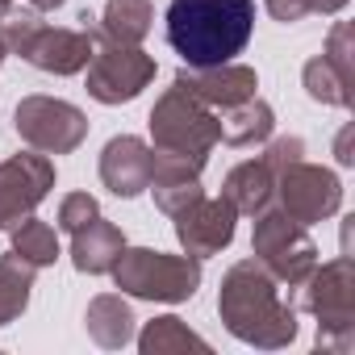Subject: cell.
Returning <instances> with one entry per match:
<instances>
[{"label":"cell","instance_id":"1f68e13d","mask_svg":"<svg viewBox=\"0 0 355 355\" xmlns=\"http://www.w3.org/2000/svg\"><path fill=\"white\" fill-rule=\"evenodd\" d=\"M30 9H38V13H55V9H63L67 0H26Z\"/></svg>","mask_w":355,"mask_h":355},{"label":"cell","instance_id":"484cf974","mask_svg":"<svg viewBox=\"0 0 355 355\" xmlns=\"http://www.w3.org/2000/svg\"><path fill=\"white\" fill-rule=\"evenodd\" d=\"M92 218H101V205H96L92 193H67V197L59 201V230L76 234V230L88 226Z\"/></svg>","mask_w":355,"mask_h":355},{"label":"cell","instance_id":"f1b7e54d","mask_svg":"<svg viewBox=\"0 0 355 355\" xmlns=\"http://www.w3.org/2000/svg\"><path fill=\"white\" fill-rule=\"evenodd\" d=\"M263 9H268L276 21L293 26V21H301V17H309V0H263Z\"/></svg>","mask_w":355,"mask_h":355},{"label":"cell","instance_id":"ba28073f","mask_svg":"<svg viewBox=\"0 0 355 355\" xmlns=\"http://www.w3.org/2000/svg\"><path fill=\"white\" fill-rule=\"evenodd\" d=\"M276 205L301 222V226H313V222H330L338 209H343V180L330 171V167H318V163H288L280 175H276Z\"/></svg>","mask_w":355,"mask_h":355},{"label":"cell","instance_id":"4316f807","mask_svg":"<svg viewBox=\"0 0 355 355\" xmlns=\"http://www.w3.org/2000/svg\"><path fill=\"white\" fill-rule=\"evenodd\" d=\"M313 347L326 355H351L355 351V322H318Z\"/></svg>","mask_w":355,"mask_h":355},{"label":"cell","instance_id":"4dcf8cb0","mask_svg":"<svg viewBox=\"0 0 355 355\" xmlns=\"http://www.w3.org/2000/svg\"><path fill=\"white\" fill-rule=\"evenodd\" d=\"M338 163H343V167H351V163H355V155H351V130H343V134H338Z\"/></svg>","mask_w":355,"mask_h":355},{"label":"cell","instance_id":"ffe728a7","mask_svg":"<svg viewBox=\"0 0 355 355\" xmlns=\"http://www.w3.org/2000/svg\"><path fill=\"white\" fill-rule=\"evenodd\" d=\"M138 351L142 355H175V351H209V338H201L184 318L163 313L150 318L138 334Z\"/></svg>","mask_w":355,"mask_h":355},{"label":"cell","instance_id":"8fae6325","mask_svg":"<svg viewBox=\"0 0 355 355\" xmlns=\"http://www.w3.org/2000/svg\"><path fill=\"white\" fill-rule=\"evenodd\" d=\"M80 30H67V26H42L38 38L30 42V51L21 55L30 67L46 71V76H80L96 51V13H80L76 17Z\"/></svg>","mask_w":355,"mask_h":355},{"label":"cell","instance_id":"6da1fadb","mask_svg":"<svg viewBox=\"0 0 355 355\" xmlns=\"http://www.w3.org/2000/svg\"><path fill=\"white\" fill-rule=\"evenodd\" d=\"M218 318L222 326L259 351H280L297 338V309L293 301L280 297V284L255 263V259H239L218 288Z\"/></svg>","mask_w":355,"mask_h":355},{"label":"cell","instance_id":"8992f818","mask_svg":"<svg viewBox=\"0 0 355 355\" xmlns=\"http://www.w3.org/2000/svg\"><path fill=\"white\" fill-rule=\"evenodd\" d=\"M13 130L30 150L42 155H71L88 138V117L71 101L59 96H21L13 113Z\"/></svg>","mask_w":355,"mask_h":355},{"label":"cell","instance_id":"5b68a950","mask_svg":"<svg viewBox=\"0 0 355 355\" xmlns=\"http://www.w3.org/2000/svg\"><path fill=\"white\" fill-rule=\"evenodd\" d=\"M251 259L276 280V284H301L313 263H318V247L305 234L301 222H293L280 205H268L263 214H255V230H251Z\"/></svg>","mask_w":355,"mask_h":355},{"label":"cell","instance_id":"f546056e","mask_svg":"<svg viewBox=\"0 0 355 355\" xmlns=\"http://www.w3.org/2000/svg\"><path fill=\"white\" fill-rule=\"evenodd\" d=\"M347 9V0H309V13H326V17H334V13H343Z\"/></svg>","mask_w":355,"mask_h":355},{"label":"cell","instance_id":"d6a6232c","mask_svg":"<svg viewBox=\"0 0 355 355\" xmlns=\"http://www.w3.org/2000/svg\"><path fill=\"white\" fill-rule=\"evenodd\" d=\"M9 5H17V0H0V13H5V9H9Z\"/></svg>","mask_w":355,"mask_h":355},{"label":"cell","instance_id":"30bf717a","mask_svg":"<svg viewBox=\"0 0 355 355\" xmlns=\"http://www.w3.org/2000/svg\"><path fill=\"white\" fill-rule=\"evenodd\" d=\"M293 309L313 313L318 322H355V263L338 255L330 263H313V272L293 284Z\"/></svg>","mask_w":355,"mask_h":355},{"label":"cell","instance_id":"7402d4cb","mask_svg":"<svg viewBox=\"0 0 355 355\" xmlns=\"http://www.w3.org/2000/svg\"><path fill=\"white\" fill-rule=\"evenodd\" d=\"M9 234H13V247L9 251H17L26 263H34L38 272L42 268H51L63 251H59V234H55V226H46L42 218H21L17 226H9Z\"/></svg>","mask_w":355,"mask_h":355},{"label":"cell","instance_id":"9c48e42d","mask_svg":"<svg viewBox=\"0 0 355 355\" xmlns=\"http://www.w3.org/2000/svg\"><path fill=\"white\" fill-rule=\"evenodd\" d=\"M55 189V163L42 150H21L0 163V230L30 218Z\"/></svg>","mask_w":355,"mask_h":355},{"label":"cell","instance_id":"e0dca14e","mask_svg":"<svg viewBox=\"0 0 355 355\" xmlns=\"http://www.w3.org/2000/svg\"><path fill=\"white\" fill-rule=\"evenodd\" d=\"M134 309L125 301V293H101L88 301V313H84V330L96 347L105 351H121L134 343Z\"/></svg>","mask_w":355,"mask_h":355},{"label":"cell","instance_id":"ac0fdd59","mask_svg":"<svg viewBox=\"0 0 355 355\" xmlns=\"http://www.w3.org/2000/svg\"><path fill=\"white\" fill-rule=\"evenodd\" d=\"M272 130H276V113L259 92L218 113V142L226 146H259L272 138Z\"/></svg>","mask_w":355,"mask_h":355},{"label":"cell","instance_id":"7c38bea8","mask_svg":"<svg viewBox=\"0 0 355 355\" xmlns=\"http://www.w3.org/2000/svg\"><path fill=\"white\" fill-rule=\"evenodd\" d=\"M171 222H175V239H180L184 255L209 259V255H218V251H226L234 243L239 209L226 197H201L189 209H180Z\"/></svg>","mask_w":355,"mask_h":355},{"label":"cell","instance_id":"836d02e7","mask_svg":"<svg viewBox=\"0 0 355 355\" xmlns=\"http://www.w3.org/2000/svg\"><path fill=\"white\" fill-rule=\"evenodd\" d=\"M5 55H9V51H5V42H0V63H5Z\"/></svg>","mask_w":355,"mask_h":355},{"label":"cell","instance_id":"4fadbf2b","mask_svg":"<svg viewBox=\"0 0 355 355\" xmlns=\"http://www.w3.org/2000/svg\"><path fill=\"white\" fill-rule=\"evenodd\" d=\"M171 84H180L189 96H197L214 113H222V109H230V105H239V101H247V96L259 92L255 67H247L239 59L218 63V67H180Z\"/></svg>","mask_w":355,"mask_h":355},{"label":"cell","instance_id":"83f0119b","mask_svg":"<svg viewBox=\"0 0 355 355\" xmlns=\"http://www.w3.org/2000/svg\"><path fill=\"white\" fill-rule=\"evenodd\" d=\"M276 175L288 167V163H297V159H305V142L297 138V134H284V138H268L263 142V155H259Z\"/></svg>","mask_w":355,"mask_h":355},{"label":"cell","instance_id":"52a82bcc","mask_svg":"<svg viewBox=\"0 0 355 355\" xmlns=\"http://www.w3.org/2000/svg\"><path fill=\"white\" fill-rule=\"evenodd\" d=\"M84 76H88V96L96 105H125V101L142 96V88L155 80V55H146L142 46L105 42L96 34V51H92Z\"/></svg>","mask_w":355,"mask_h":355},{"label":"cell","instance_id":"603a6c76","mask_svg":"<svg viewBox=\"0 0 355 355\" xmlns=\"http://www.w3.org/2000/svg\"><path fill=\"white\" fill-rule=\"evenodd\" d=\"M301 84H305L309 101L330 105V109H351V84L326 63V55H313V59L301 67Z\"/></svg>","mask_w":355,"mask_h":355},{"label":"cell","instance_id":"3957f363","mask_svg":"<svg viewBox=\"0 0 355 355\" xmlns=\"http://www.w3.org/2000/svg\"><path fill=\"white\" fill-rule=\"evenodd\" d=\"M150 155L180 159L205 171L214 146H218V113L205 109L197 96H189L180 84H171L155 109H150Z\"/></svg>","mask_w":355,"mask_h":355},{"label":"cell","instance_id":"44dd1931","mask_svg":"<svg viewBox=\"0 0 355 355\" xmlns=\"http://www.w3.org/2000/svg\"><path fill=\"white\" fill-rule=\"evenodd\" d=\"M34 280H38V268L26 263L17 251L0 255V326H9V322H17L26 313Z\"/></svg>","mask_w":355,"mask_h":355},{"label":"cell","instance_id":"d6986e66","mask_svg":"<svg viewBox=\"0 0 355 355\" xmlns=\"http://www.w3.org/2000/svg\"><path fill=\"white\" fill-rule=\"evenodd\" d=\"M150 26H155L150 0H109L96 17V34L105 42H121V46H142Z\"/></svg>","mask_w":355,"mask_h":355},{"label":"cell","instance_id":"2e32d148","mask_svg":"<svg viewBox=\"0 0 355 355\" xmlns=\"http://www.w3.org/2000/svg\"><path fill=\"white\" fill-rule=\"evenodd\" d=\"M222 197L239 209V218H255L268 205H276V171L263 159H247V163L226 171Z\"/></svg>","mask_w":355,"mask_h":355},{"label":"cell","instance_id":"7a4b0ae2","mask_svg":"<svg viewBox=\"0 0 355 355\" xmlns=\"http://www.w3.org/2000/svg\"><path fill=\"white\" fill-rule=\"evenodd\" d=\"M163 21L184 67H218L247 51L255 34V0H171Z\"/></svg>","mask_w":355,"mask_h":355},{"label":"cell","instance_id":"cb8c5ba5","mask_svg":"<svg viewBox=\"0 0 355 355\" xmlns=\"http://www.w3.org/2000/svg\"><path fill=\"white\" fill-rule=\"evenodd\" d=\"M38 30H42V17L30 5H9L0 13V42H5L9 55H26L30 42L38 38Z\"/></svg>","mask_w":355,"mask_h":355},{"label":"cell","instance_id":"5bb4252c","mask_svg":"<svg viewBox=\"0 0 355 355\" xmlns=\"http://www.w3.org/2000/svg\"><path fill=\"white\" fill-rule=\"evenodd\" d=\"M101 184L113 193V197H142L150 189V167H155V155H150V142H142L138 134H117L105 142L101 150Z\"/></svg>","mask_w":355,"mask_h":355},{"label":"cell","instance_id":"9a60e30c","mask_svg":"<svg viewBox=\"0 0 355 355\" xmlns=\"http://www.w3.org/2000/svg\"><path fill=\"white\" fill-rule=\"evenodd\" d=\"M121 251H125V234L105 218H92L88 226H80L71 234V263L84 276H109L113 263L121 259Z\"/></svg>","mask_w":355,"mask_h":355},{"label":"cell","instance_id":"277c9868","mask_svg":"<svg viewBox=\"0 0 355 355\" xmlns=\"http://www.w3.org/2000/svg\"><path fill=\"white\" fill-rule=\"evenodd\" d=\"M109 276L134 301L180 305V301H193L201 288V259L197 255H167L155 247H125Z\"/></svg>","mask_w":355,"mask_h":355},{"label":"cell","instance_id":"d4e9b609","mask_svg":"<svg viewBox=\"0 0 355 355\" xmlns=\"http://www.w3.org/2000/svg\"><path fill=\"white\" fill-rule=\"evenodd\" d=\"M322 55H326V63H330L347 84H355V30H351V21H334V30H330L326 46H322Z\"/></svg>","mask_w":355,"mask_h":355}]
</instances>
